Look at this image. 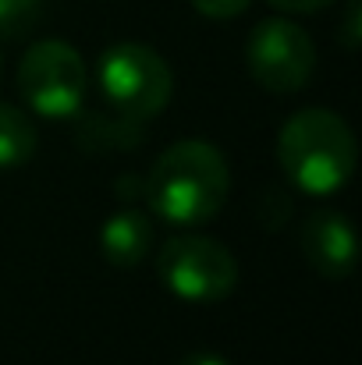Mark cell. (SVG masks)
<instances>
[{"label":"cell","mask_w":362,"mask_h":365,"mask_svg":"<svg viewBox=\"0 0 362 365\" xmlns=\"http://www.w3.org/2000/svg\"><path fill=\"white\" fill-rule=\"evenodd\" d=\"M160 284L192 305L224 302L238 287V262L224 242L203 235H178L167 238L156 259Z\"/></svg>","instance_id":"obj_4"},{"label":"cell","mask_w":362,"mask_h":365,"mask_svg":"<svg viewBox=\"0 0 362 365\" xmlns=\"http://www.w3.org/2000/svg\"><path fill=\"white\" fill-rule=\"evenodd\" d=\"M359 0H352L348 4V11H345V29H341V43H345V50H356L359 46Z\"/></svg>","instance_id":"obj_14"},{"label":"cell","mask_w":362,"mask_h":365,"mask_svg":"<svg viewBox=\"0 0 362 365\" xmlns=\"http://www.w3.org/2000/svg\"><path fill=\"white\" fill-rule=\"evenodd\" d=\"M79 142L86 145V149H131V145H139L142 142V128L139 121H131V118H118V121H107L104 114H89L82 128H79Z\"/></svg>","instance_id":"obj_10"},{"label":"cell","mask_w":362,"mask_h":365,"mask_svg":"<svg viewBox=\"0 0 362 365\" xmlns=\"http://www.w3.org/2000/svg\"><path fill=\"white\" fill-rule=\"evenodd\" d=\"M178 365H231L224 355H213V351H196V355H185Z\"/></svg>","instance_id":"obj_16"},{"label":"cell","mask_w":362,"mask_h":365,"mask_svg":"<svg viewBox=\"0 0 362 365\" xmlns=\"http://www.w3.org/2000/svg\"><path fill=\"white\" fill-rule=\"evenodd\" d=\"M100 89L121 118L149 121L171 103V64L149 43H114L100 53Z\"/></svg>","instance_id":"obj_3"},{"label":"cell","mask_w":362,"mask_h":365,"mask_svg":"<svg viewBox=\"0 0 362 365\" xmlns=\"http://www.w3.org/2000/svg\"><path fill=\"white\" fill-rule=\"evenodd\" d=\"M277 160L284 178L309 195L341 192L359 163V145L348 121L323 107L291 114L277 135Z\"/></svg>","instance_id":"obj_2"},{"label":"cell","mask_w":362,"mask_h":365,"mask_svg":"<svg viewBox=\"0 0 362 365\" xmlns=\"http://www.w3.org/2000/svg\"><path fill=\"white\" fill-rule=\"evenodd\" d=\"M231 192V170L217 145L203 138H181L167 145L149 174L142 178V195L156 217L178 227L210 224Z\"/></svg>","instance_id":"obj_1"},{"label":"cell","mask_w":362,"mask_h":365,"mask_svg":"<svg viewBox=\"0 0 362 365\" xmlns=\"http://www.w3.org/2000/svg\"><path fill=\"white\" fill-rule=\"evenodd\" d=\"M245 64L266 93H298L313 78L316 46L291 18H263L245 39Z\"/></svg>","instance_id":"obj_6"},{"label":"cell","mask_w":362,"mask_h":365,"mask_svg":"<svg viewBox=\"0 0 362 365\" xmlns=\"http://www.w3.org/2000/svg\"><path fill=\"white\" fill-rule=\"evenodd\" d=\"M291 217V199L281 188H266L259 195V224L263 227H281Z\"/></svg>","instance_id":"obj_12"},{"label":"cell","mask_w":362,"mask_h":365,"mask_svg":"<svg viewBox=\"0 0 362 365\" xmlns=\"http://www.w3.org/2000/svg\"><path fill=\"white\" fill-rule=\"evenodd\" d=\"M36 142L39 135L32 118L14 103H0V167H25L36 156Z\"/></svg>","instance_id":"obj_9"},{"label":"cell","mask_w":362,"mask_h":365,"mask_svg":"<svg viewBox=\"0 0 362 365\" xmlns=\"http://www.w3.org/2000/svg\"><path fill=\"white\" fill-rule=\"evenodd\" d=\"M153 248V224L139 210H121L100 227V252L111 266H139Z\"/></svg>","instance_id":"obj_8"},{"label":"cell","mask_w":362,"mask_h":365,"mask_svg":"<svg viewBox=\"0 0 362 365\" xmlns=\"http://www.w3.org/2000/svg\"><path fill=\"white\" fill-rule=\"evenodd\" d=\"M252 0H192V7L203 14V18H213V21H228V18H238L241 11H248Z\"/></svg>","instance_id":"obj_13"},{"label":"cell","mask_w":362,"mask_h":365,"mask_svg":"<svg viewBox=\"0 0 362 365\" xmlns=\"http://www.w3.org/2000/svg\"><path fill=\"white\" fill-rule=\"evenodd\" d=\"M86 61L64 39H43L25 50L18 64L21 100L43 118H75L86 100Z\"/></svg>","instance_id":"obj_5"},{"label":"cell","mask_w":362,"mask_h":365,"mask_svg":"<svg viewBox=\"0 0 362 365\" xmlns=\"http://www.w3.org/2000/svg\"><path fill=\"white\" fill-rule=\"evenodd\" d=\"M277 11H288V14H309V11H323L331 7L334 0H270Z\"/></svg>","instance_id":"obj_15"},{"label":"cell","mask_w":362,"mask_h":365,"mask_svg":"<svg viewBox=\"0 0 362 365\" xmlns=\"http://www.w3.org/2000/svg\"><path fill=\"white\" fill-rule=\"evenodd\" d=\"M302 255L320 277L345 280L356 266V231L348 217L338 210L313 213L302 227Z\"/></svg>","instance_id":"obj_7"},{"label":"cell","mask_w":362,"mask_h":365,"mask_svg":"<svg viewBox=\"0 0 362 365\" xmlns=\"http://www.w3.org/2000/svg\"><path fill=\"white\" fill-rule=\"evenodd\" d=\"M43 18V0H0V36L18 39L32 32Z\"/></svg>","instance_id":"obj_11"}]
</instances>
